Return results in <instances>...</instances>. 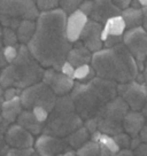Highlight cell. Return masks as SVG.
Listing matches in <instances>:
<instances>
[{
  "instance_id": "28",
  "label": "cell",
  "mask_w": 147,
  "mask_h": 156,
  "mask_svg": "<svg viewBox=\"0 0 147 156\" xmlns=\"http://www.w3.org/2000/svg\"><path fill=\"white\" fill-rule=\"evenodd\" d=\"M84 0H59V6L66 14L69 15L70 13L78 9L79 5Z\"/></svg>"
},
{
  "instance_id": "38",
  "label": "cell",
  "mask_w": 147,
  "mask_h": 156,
  "mask_svg": "<svg viewBox=\"0 0 147 156\" xmlns=\"http://www.w3.org/2000/svg\"><path fill=\"white\" fill-rule=\"evenodd\" d=\"M22 90H19V88H14V87H8L5 88V92H4V98L5 100H9V99H13V98L20 95V93Z\"/></svg>"
},
{
  "instance_id": "26",
  "label": "cell",
  "mask_w": 147,
  "mask_h": 156,
  "mask_svg": "<svg viewBox=\"0 0 147 156\" xmlns=\"http://www.w3.org/2000/svg\"><path fill=\"white\" fill-rule=\"evenodd\" d=\"M95 76V73L92 69V67H90L88 64H84L81 67L75 68L74 71V79H77L78 82H86L88 79L93 78Z\"/></svg>"
},
{
  "instance_id": "48",
  "label": "cell",
  "mask_w": 147,
  "mask_h": 156,
  "mask_svg": "<svg viewBox=\"0 0 147 156\" xmlns=\"http://www.w3.org/2000/svg\"><path fill=\"white\" fill-rule=\"evenodd\" d=\"M1 47H4V45H2V25L0 23V48Z\"/></svg>"
},
{
  "instance_id": "23",
  "label": "cell",
  "mask_w": 147,
  "mask_h": 156,
  "mask_svg": "<svg viewBox=\"0 0 147 156\" xmlns=\"http://www.w3.org/2000/svg\"><path fill=\"white\" fill-rule=\"evenodd\" d=\"M90 132L88 131V129L85 126L78 127L77 130H75L74 132H71L70 134H68L67 136H64L66 141L69 145V147L71 149H77L79 147L84 145L86 141L90 140Z\"/></svg>"
},
{
  "instance_id": "29",
  "label": "cell",
  "mask_w": 147,
  "mask_h": 156,
  "mask_svg": "<svg viewBox=\"0 0 147 156\" xmlns=\"http://www.w3.org/2000/svg\"><path fill=\"white\" fill-rule=\"evenodd\" d=\"M8 126H9V124L0 116V156L5 155L7 149H8V146H7L5 140V133Z\"/></svg>"
},
{
  "instance_id": "6",
  "label": "cell",
  "mask_w": 147,
  "mask_h": 156,
  "mask_svg": "<svg viewBox=\"0 0 147 156\" xmlns=\"http://www.w3.org/2000/svg\"><path fill=\"white\" fill-rule=\"evenodd\" d=\"M130 109L121 97H115L107 102L92 118L84 121V126L93 133L99 131L102 134L115 136L123 131V119Z\"/></svg>"
},
{
  "instance_id": "41",
  "label": "cell",
  "mask_w": 147,
  "mask_h": 156,
  "mask_svg": "<svg viewBox=\"0 0 147 156\" xmlns=\"http://www.w3.org/2000/svg\"><path fill=\"white\" fill-rule=\"evenodd\" d=\"M112 1H113L114 4L117 6L121 10L127 8V7L130 6V2H131V0H112Z\"/></svg>"
},
{
  "instance_id": "3",
  "label": "cell",
  "mask_w": 147,
  "mask_h": 156,
  "mask_svg": "<svg viewBox=\"0 0 147 156\" xmlns=\"http://www.w3.org/2000/svg\"><path fill=\"white\" fill-rule=\"evenodd\" d=\"M75 108L83 121L92 117L109 102L117 97V84L94 76L86 82L74 84L69 93Z\"/></svg>"
},
{
  "instance_id": "19",
  "label": "cell",
  "mask_w": 147,
  "mask_h": 156,
  "mask_svg": "<svg viewBox=\"0 0 147 156\" xmlns=\"http://www.w3.org/2000/svg\"><path fill=\"white\" fill-rule=\"evenodd\" d=\"M144 122H145V118L142 112L129 110L123 119V131L127 132V134H129L130 138L138 136L140 133V130L142 129Z\"/></svg>"
},
{
  "instance_id": "11",
  "label": "cell",
  "mask_w": 147,
  "mask_h": 156,
  "mask_svg": "<svg viewBox=\"0 0 147 156\" xmlns=\"http://www.w3.org/2000/svg\"><path fill=\"white\" fill-rule=\"evenodd\" d=\"M34 151L40 156H56L71 149L64 138L48 136L41 133L34 141Z\"/></svg>"
},
{
  "instance_id": "20",
  "label": "cell",
  "mask_w": 147,
  "mask_h": 156,
  "mask_svg": "<svg viewBox=\"0 0 147 156\" xmlns=\"http://www.w3.org/2000/svg\"><path fill=\"white\" fill-rule=\"evenodd\" d=\"M22 109H23V107L21 105L20 95H17L13 99L5 100L2 102V106L0 109V116L2 117L8 124H13L16 122Z\"/></svg>"
},
{
  "instance_id": "39",
  "label": "cell",
  "mask_w": 147,
  "mask_h": 156,
  "mask_svg": "<svg viewBox=\"0 0 147 156\" xmlns=\"http://www.w3.org/2000/svg\"><path fill=\"white\" fill-rule=\"evenodd\" d=\"M60 71L61 73H63L64 75H67L69 77H74V71H75V68H74L71 64L69 63L68 61H66L63 64H62V67L60 69Z\"/></svg>"
},
{
  "instance_id": "40",
  "label": "cell",
  "mask_w": 147,
  "mask_h": 156,
  "mask_svg": "<svg viewBox=\"0 0 147 156\" xmlns=\"http://www.w3.org/2000/svg\"><path fill=\"white\" fill-rule=\"evenodd\" d=\"M134 156H147V145L146 144H140L138 147L132 149Z\"/></svg>"
},
{
  "instance_id": "47",
  "label": "cell",
  "mask_w": 147,
  "mask_h": 156,
  "mask_svg": "<svg viewBox=\"0 0 147 156\" xmlns=\"http://www.w3.org/2000/svg\"><path fill=\"white\" fill-rule=\"evenodd\" d=\"M5 101V98H4V88L0 86V109H1V106H2V102Z\"/></svg>"
},
{
  "instance_id": "13",
  "label": "cell",
  "mask_w": 147,
  "mask_h": 156,
  "mask_svg": "<svg viewBox=\"0 0 147 156\" xmlns=\"http://www.w3.org/2000/svg\"><path fill=\"white\" fill-rule=\"evenodd\" d=\"M102 28L103 24L99 23L97 21L88 19V22L84 25L82 32H81L79 40L83 43L84 46L91 53L100 51L103 47V41L102 38H101Z\"/></svg>"
},
{
  "instance_id": "34",
  "label": "cell",
  "mask_w": 147,
  "mask_h": 156,
  "mask_svg": "<svg viewBox=\"0 0 147 156\" xmlns=\"http://www.w3.org/2000/svg\"><path fill=\"white\" fill-rule=\"evenodd\" d=\"M17 47H19V44L16 45V46H5L4 47V55H5L7 63L12 62L16 58V55H17Z\"/></svg>"
},
{
  "instance_id": "2",
  "label": "cell",
  "mask_w": 147,
  "mask_h": 156,
  "mask_svg": "<svg viewBox=\"0 0 147 156\" xmlns=\"http://www.w3.org/2000/svg\"><path fill=\"white\" fill-rule=\"evenodd\" d=\"M91 67L95 76L116 84L134 80L139 73L136 58L123 43L94 52L91 58Z\"/></svg>"
},
{
  "instance_id": "4",
  "label": "cell",
  "mask_w": 147,
  "mask_h": 156,
  "mask_svg": "<svg viewBox=\"0 0 147 156\" xmlns=\"http://www.w3.org/2000/svg\"><path fill=\"white\" fill-rule=\"evenodd\" d=\"M44 71L45 69L32 56L27 45L19 44L16 58L0 73V86L23 90L40 82Z\"/></svg>"
},
{
  "instance_id": "22",
  "label": "cell",
  "mask_w": 147,
  "mask_h": 156,
  "mask_svg": "<svg viewBox=\"0 0 147 156\" xmlns=\"http://www.w3.org/2000/svg\"><path fill=\"white\" fill-rule=\"evenodd\" d=\"M121 16L124 20L125 28L127 29H132L142 25V8H133V7H127L121 12Z\"/></svg>"
},
{
  "instance_id": "15",
  "label": "cell",
  "mask_w": 147,
  "mask_h": 156,
  "mask_svg": "<svg viewBox=\"0 0 147 156\" xmlns=\"http://www.w3.org/2000/svg\"><path fill=\"white\" fill-rule=\"evenodd\" d=\"M122 10L112 0H93V8L90 14V19L105 24L109 19L121 15Z\"/></svg>"
},
{
  "instance_id": "49",
  "label": "cell",
  "mask_w": 147,
  "mask_h": 156,
  "mask_svg": "<svg viewBox=\"0 0 147 156\" xmlns=\"http://www.w3.org/2000/svg\"><path fill=\"white\" fill-rule=\"evenodd\" d=\"M139 2H140L142 7H144V6H147V0H139Z\"/></svg>"
},
{
  "instance_id": "31",
  "label": "cell",
  "mask_w": 147,
  "mask_h": 156,
  "mask_svg": "<svg viewBox=\"0 0 147 156\" xmlns=\"http://www.w3.org/2000/svg\"><path fill=\"white\" fill-rule=\"evenodd\" d=\"M100 155L102 156H134L132 149L130 148H124V149H118L117 151H110L103 148V147H100Z\"/></svg>"
},
{
  "instance_id": "53",
  "label": "cell",
  "mask_w": 147,
  "mask_h": 156,
  "mask_svg": "<svg viewBox=\"0 0 147 156\" xmlns=\"http://www.w3.org/2000/svg\"><path fill=\"white\" fill-rule=\"evenodd\" d=\"M146 145H147V144H146Z\"/></svg>"
},
{
  "instance_id": "21",
  "label": "cell",
  "mask_w": 147,
  "mask_h": 156,
  "mask_svg": "<svg viewBox=\"0 0 147 156\" xmlns=\"http://www.w3.org/2000/svg\"><path fill=\"white\" fill-rule=\"evenodd\" d=\"M125 30H127V28H125V23H124V20L122 16L121 15L114 16L103 24L102 34H101L102 41L108 36H123Z\"/></svg>"
},
{
  "instance_id": "43",
  "label": "cell",
  "mask_w": 147,
  "mask_h": 156,
  "mask_svg": "<svg viewBox=\"0 0 147 156\" xmlns=\"http://www.w3.org/2000/svg\"><path fill=\"white\" fill-rule=\"evenodd\" d=\"M7 61L5 58V55H4V47L0 48V68H5L7 66Z\"/></svg>"
},
{
  "instance_id": "5",
  "label": "cell",
  "mask_w": 147,
  "mask_h": 156,
  "mask_svg": "<svg viewBox=\"0 0 147 156\" xmlns=\"http://www.w3.org/2000/svg\"><path fill=\"white\" fill-rule=\"evenodd\" d=\"M84 121L77 112L69 94L58 97L53 109L48 112L45 121L44 134L64 138L83 125Z\"/></svg>"
},
{
  "instance_id": "37",
  "label": "cell",
  "mask_w": 147,
  "mask_h": 156,
  "mask_svg": "<svg viewBox=\"0 0 147 156\" xmlns=\"http://www.w3.org/2000/svg\"><path fill=\"white\" fill-rule=\"evenodd\" d=\"M92 8H93V0H84L78 7V9L81 10V12H83L88 17L90 16V14H91Z\"/></svg>"
},
{
  "instance_id": "32",
  "label": "cell",
  "mask_w": 147,
  "mask_h": 156,
  "mask_svg": "<svg viewBox=\"0 0 147 156\" xmlns=\"http://www.w3.org/2000/svg\"><path fill=\"white\" fill-rule=\"evenodd\" d=\"M36 5L41 12L52 10L59 7V0H36Z\"/></svg>"
},
{
  "instance_id": "36",
  "label": "cell",
  "mask_w": 147,
  "mask_h": 156,
  "mask_svg": "<svg viewBox=\"0 0 147 156\" xmlns=\"http://www.w3.org/2000/svg\"><path fill=\"white\" fill-rule=\"evenodd\" d=\"M123 43L122 36H108L107 38L103 40V46L105 47H112L115 45Z\"/></svg>"
},
{
  "instance_id": "12",
  "label": "cell",
  "mask_w": 147,
  "mask_h": 156,
  "mask_svg": "<svg viewBox=\"0 0 147 156\" xmlns=\"http://www.w3.org/2000/svg\"><path fill=\"white\" fill-rule=\"evenodd\" d=\"M58 97H62L69 94L73 88L75 80L74 78L69 77L60 70H55L53 68H47L44 71V76L41 79Z\"/></svg>"
},
{
  "instance_id": "51",
  "label": "cell",
  "mask_w": 147,
  "mask_h": 156,
  "mask_svg": "<svg viewBox=\"0 0 147 156\" xmlns=\"http://www.w3.org/2000/svg\"><path fill=\"white\" fill-rule=\"evenodd\" d=\"M0 73H1V70H0Z\"/></svg>"
},
{
  "instance_id": "35",
  "label": "cell",
  "mask_w": 147,
  "mask_h": 156,
  "mask_svg": "<svg viewBox=\"0 0 147 156\" xmlns=\"http://www.w3.org/2000/svg\"><path fill=\"white\" fill-rule=\"evenodd\" d=\"M142 114L144 115V118H145V122H144V125H142V129L140 130V133H139V136L142 139V142L147 144V102L145 103V106L142 107V109L140 110Z\"/></svg>"
},
{
  "instance_id": "1",
  "label": "cell",
  "mask_w": 147,
  "mask_h": 156,
  "mask_svg": "<svg viewBox=\"0 0 147 156\" xmlns=\"http://www.w3.org/2000/svg\"><path fill=\"white\" fill-rule=\"evenodd\" d=\"M67 14L61 8L44 10L36 20V29L27 47L43 68L60 70L70 48L66 30Z\"/></svg>"
},
{
  "instance_id": "16",
  "label": "cell",
  "mask_w": 147,
  "mask_h": 156,
  "mask_svg": "<svg viewBox=\"0 0 147 156\" xmlns=\"http://www.w3.org/2000/svg\"><path fill=\"white\" fill-rule=\"evenodd\" d=\"M88 17L79 9L67 15V23H66V30L67 36L70 43H75L79 39L81 32L83 30L85 23L88 22Z\"/></svg>"
},
{
  "instance_id": "8",
  "label": "cell",
  "mask_w": 147,
  "mask_h": 156,
  "mask_svg": "<svg viewBox=\"0 0 147 156\" xmlns=\"http://www.w3.org/2000/svg\"><path fill=\"white\" fill-rule=\"evenodd\" d=\"M21 105L23 109L32 110L34 108H41L49 112L58 100V95L40 80L38 83L23 88L20 93Z\"/></svg>"
},
{
  "instance_id": "24",
  "label": "cell",
  "mask_w": 147,
  "mask_h": 156,
  "mask_svg": "<svg viewBox=\"0 0 147 156\" xmlns=\"http://www.w3.org/2000/svg\"><path fill=\"white\" fill-rule=\"evenodd\" d=\"M34 29H36V21L25 20L23 22H21L16 29V36H17L19 44H28L31 37L34 36Z\"/></svg>"
},
{
  "instance_id": "52",
  "label": "cell",
  "mask_w": 147,
  "mask_h": 156,
  "mask_svg": "<svg viewBox=\"0 0 147 156\" xmlns=\"http://www.w3.org/2000/svg\"><path fill=\"white\" fill-rule=\"evenodd\" d=\"M100 156H102V155H100Z\"/></svg>"
},
{
  "instance_id": "27",
  "label": "cell",
  "mask_w": 147,
  "mask_h": 156,
  "mask_svg": "<svg viewBox=\"0 0 147 156\" xmlns=\"http://www.w3.org/2000/svg\"><path fill=\"white\" fill-rule=\"evenodd\" d=\"M19 44L16 30L2 27V45L4 46H16Z\"/></svg>"
},
{
  "instance_id": "33",
  "label": "cell",
  "mask_w": 147,
  "mask_h": 156,
  "mask_svg": "<svg viewBox=\"0 0 147 156\" xmlns=\"http://www.w3.org/2000/svg\"><path fill=\"white\" fill-rule=\"evenodd\" d=\"M114 140L115 142L117 144V146L121 148V149H124V148H130V141H131V138L129 134L127 133H117V134H115L113 136Z\"/></svg>"
},
{
  "instance_id": "7",
  "label": "cell",
  "mask_w": 147,
  "mask_h": 156,
  "mask_svg": "<svg viewBox=\"0 0 147 156\" xmlns=\"http://www.w3.org/2000/svg\"><path fill=\"white\" fill-rule=\"evenodd\" d=\"M39 9L34 0H0V23L16 30L25 20L36 21Z\"/></svg>"
},
{
  "instance_id": "10",
  "label": "cell",
  "mask_w": 147,
  "mask_h": 156,
  "mask_svg": "<svg viewBox=\"0 0 147 156\" xmlns=\"http://www.w3.org/2000/svg\"><path fill=\"white\" fill-rule=\"evenodd\" d=\"M117 95L124 100L130 110L140 112L147 102V86L136 79L117 84Z\"/></svg>"
},
{
  "instance_id": "14",
  "label": "cell",
  "mask_w": 147,
  "mask_h": 156,
  "mask_svg": "<svg viewBox=\"0 0 147 156\" xmlns=\"http://www.w3.org/2000/svg\"><path fill=\"white\" fill-rule=\"evenodd\" d=\"M5 140L8 147L14 148H30L34 146V134L27 131L17 123L9 124L5 133Z\"/></svg>"
},
{
  "instance_id": "45",
  "label": "cell",
  "mask_w": 147,
  "mask_h": 156,
  "mask_svg": "<svg viewBox=\"0 0 147 156\" xmlns=\"http://www.w3.org/2000/svg\"><path fill=\"white\" fill-rule=\"evenodd\" d=\"M130 7H133V8H142L140 2H139V0H131Z\"/></svg>"
},
{
  "instance_id": "46",
  "label": "cell",
  "mask_w": 147,
  "mask_h": 156,
  "mask_svg": "<svg viewBox=\"0 0 147 156\" xmlns=\"http://www.w3.org/2000/svg\"><path fill=\"white\" fill-rule=\"evenodd\" d=\"M56 156H77V155H76V153L74 151H66V153L59 154V155H56Z\"/></svg>"
},
{
  "instance_id": "17",
  "label": "cell",
  "mask_w": 147,
  "mask_h": 156,
  "mask_svg": "<svg viewBox=\"0 0 147 156\" xmlns=\"http://www.w3.org/2000/svg\"><path fill=\"white\" fill-rule=\"evenodd\" d=\"M15 123H17L19 125H21L30 133H32L34 136H38L43 132L45 124V122L40 121L39 118L34 115L32 110H28V109H22V112H20Z\"/></svg>"
},
{
  "instance_id": "50",
  "label": "cell",
  "mask_w": 147,
  "mask_h": 156,
  "mask_svg": "<svg viewBox=\"0 0 147 156\" xmlns=\"http://www.w3.org/2000/svg\"><path fill=\"white\" fill-rule=\"evenodd\" d=\"M31 156H40L39 154H38V153H37V151H34V153H32V154H31Z\"/></svg>"
},
{
  "instance_id": "25",
  "label": "cell",
  "mask_w": 147,
  "mask_h": 156,
  "mask_svg": "<svg viewBox=\"0 0 147 156\" xmlns=\"http://www.w3.org/2000/svg\"><path fill=\"white\" fill-rule=\"evenodd\" d=\"M75 153L77 156H100V145L99 142L90 139L79 148H77Z\"/></svg>"
},
{
  "instance_id": "44",
  "label": "cell",
  "mask_w": 147,
  "mask_h": 156,
  "mask_svg": "<svg viewBox=\"0 0 147 156\" xmlns=\"http://www.w3.org/2000/svg\"><path fill=\"white\" fill-rule=\"evenodd\" d=\"M142 79H144V83L146 84L147 86V58L144 62V69H142Z\"/></svg>"
},
{
  "instance_id": "18",
  "label": "cell",
  "mask_w": 147,
  "mask_h": 156,
  "mask_svg": "<svg viewBox=\"0 0 147 156\" xmlns=\"http://www.w3.org/2000/svg\"><path fill=\"white\" fill-rule=\"evenodd\" d=\"M91 58L92 54L88 51L81 40L75 41V46L70 48L68 55H67V61L73 66L74 68H77L84 64L91 63Z\"/></svg>"
},
{
  "instance_id": "42",
  "label": "cell",
  "mask_w": 147,
  "mask_h": 156,
  "mask_svg": "<svg viewBox=\"0 0 147 156\" xmlns=\"http://www.w3.org/2000/svg\"><path fill=\"white\" fill-rule=\"evenodd\" d=\"M142 28L147 31V6H144L142 8Z\"/></svg>"
},
{
  "instance_id": "30",
  "label": "cell",
  "mask_w": 147,
  "mask_h": 156,
  "mask_svg": "<svg viewBox=\"0 0 147 156\" xmlns=\"http://www.w3.org/2000/svg\"><path fill=\"white\" fill-rule=\"evenodd\" d=\"M34 151L32 147L30 148H14V147H8L4 156H31V154Z\"/></svg>"
},
{
  "instance_id": "9",
  "label": "cell",
  "mask_w": 147,
  "mask_h": 156,
  "mask_svg": "<svg viewBox=\"0 0 147 156\" xmlns=\"http://www.w3.org/2000/svg\"><path fill=\"white\" fill-rule=\"evenodd\" d=\"M122 38L123 44L136 58L139 71H142L144 62L147 58V31L142 27L127 29Z\"/></svg>"
}]
</instances>
